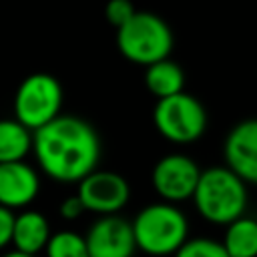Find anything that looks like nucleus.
Masks as SVG:
<instances>
[{"instance_id":"19","label":"nucleus","mask_w":257,"mask_h":257,"mask_svg":"<svg viewBox=\"0 0 257 257\" xmlns=\"http://www.w3.org/2000/svg\"><path fill=\"white\" fill-rule=\"evenodd\" d=\"M14 219H16V215L12 213V209L0 205V249H4L8 243H12Z\"/></svg>"},{"instance_id":"11","label":"nucleus","mask_w":257,"mask_h":257,"mask_svg":"<svg viewBox=\"0 0 257 257\" xmlns=\"http://www.w3.org/2000/svg\"><path fill=\"white\" fill-rule=\"evenodd\" d=\"M40 191L38 173L24 161L0 163V205L20 209L30 205Z\"/></svg>"},{"instance_id":"8","label":"nucleus","mask_w":257,"mask_h":257,"mask_svg":"<svg viewBox=\"0 0 257 257\" xmlns=\"http://www.w3.org/2000/svg\"><path fill=\"white\" fill-rule=\"evenodd\" d=\"M76 195L86 211L98 215H116L131 197L128 183L114 171H92L80 183Z\"/></svg>"},{"instance_id":"16","label":"nucleus","mask_w":257,"mask_h":257,"mask_svg":"<svg viewBox=\"0 0 257 257\" xmlns=\"http://www.w3.org/2000/svg\"><path fill=\"white\" fill-rule=\"evenodd\" d=\"M46 257H90L86 237L74 231H58L50 235L46 245Z\"/></svg>"},{"instance_id":"4","label":"nucleus","mask_w":257,"mask_h":257,"mask_svg":"<svg viewBox=\"0 0 257 257\" xmlns=\"http://www.w3.org/2000/svg\"><path fill=\"white\" fill-rule=\"evenodd\" d=\"M116 48L133 64H155L169 58L173 50L171 26L153 12L137 14L116 30Z\"/></svg>"},{"instance_id":"7","label":"nucleus","mask_w":257,"mask_h":257,"mask_svg":"<svg viewBox=\"0 0 257 257\" xmlns=\"http://www.w3.org/2000/svg\"><path fill=\"white\" fill-rule=\"evenodd\" d=\"M201 173L203 171L191 157L171 153L157 161L151 173V181L161 199H165L167 203H179L185 199H193Z\"/></svg>"},{"instance_id":"17","label":"nucleus","mask_w":257,"mask_h":257,"mask_svg":"<svg viewBox=\"0 0 257 257\" xmlns=\"http://www.w3.org/2000/svg\"><path fill=\"white\" fill-rule=\"evenodd\" d=\"M175 257H229L223 243L213 239H187L185 245L175 253Z\"/></svg>"},{"instance_id":"12","label":"nucleus","mask_w":257,"mask_h":257,"mask_svg":"<svg viewBox=\"0 0 257 257\" xmlns=\"http://www.w3.org/2000/svg\"><path fill=\"white\" fill-rule=\"evenodd\" d=\"M50 225L46 217L38 211H22L14 219V231H12V245L14 249L22 253L36 255L38 251L46 249L50 241Z\"/></svg>"},{"instance_id":"2","label":"nucleus","mask_w":257,"mask_h":257,"mask_svg":"<svg viewBox=\"0 0 257 257\" xmlns=\"http://www.w3.org/2000/svg\"><path fill=\"white\" fill-rule=\"evenodd\" d=\"M247 183L225 167L205 169L193 193V203L199 215L215 225H229L243 217L247 207Z\"/></svg>"},{"instance_id":"3","label":"nucleus","mask_w":257,"mask_h":257,"mask_svg":"<svg viewBox=\"0 0 257 257\" xmlns=\"http://www.w3.org/2000/svg\"><path fill=\"white\" fill-rule=\"evenodd\" d=\"M137 249L153 257L175 255L189 239V221L173 203H153L133 221Z\"/></svg>"},{"instance_id":"6","label":"nucleus","mask_w":257,"mask_h":257,"mask_svg":"<svg viewBox=\"0 0 257 257\" xmlns=\"http://www.w3.org/2000/svg\"><path fill=\"white\" fill-rule=\"evenodd\" d=\"M153 122L161 137L171 143L187 145L197 141L207 128L205 106L185 90L167 98H159L153 110Z\"/></svg>"},{"instance_id":"9","label":"nucleus","mask_w":257,"mask_h":257,"mask_svg":"<svg viewBox=\"0 0 257 257\" xmlns=\"http://www.w3.org/2000/svg\"><path fill=\"white\" fill-rule=\"evenodd\" d=\"M84 237L90 257H133L137 249L133 223L116 215L96 219Z\"/></svg>"},{"instance_id":"20","label":"nucleus","mask_w":257,"mask_h":257,"mask_svg":"<svg viewBox=\"0 0 257 257\" xmlns=\"http://www.w3.org/2000/svg\"><path fill=\"white\" fill-rule=\"evenodd\" d=\"M84 211H86V209H84V205H82V201H80V197H78V195L66 197V199L60 203V215H62L64 219H68V221H72V219L80 217Z\"/></svg>"},{"instance_id":"10","label":"nucleus","mask_w":257,"mask_h":257,"mask_svg":"<svg viewBox=\"0 0 257 257\" xmlns=\"http://www.w3.org/2000/svg\"><path fill=\"white\" fill-rule=\"evenodd\" d=\"M225 165L245 183L257 185V118L235 124L223 145Z\"/></svg>"},{"instance_id":"18","label":"nucleus","mask_w":257,"mask_h":257,"mask_svg":"<svg viewBox=\"0 0 257 257\" xmlns=\"http://www.w3.org/2000/svg\"><path fill=\"white\" fill-rule=\"evenodd\" d=\"M135 14H137V8L131 0H108L106 6H104V18L116 30L120 26H124Z\"/></svg>"},{"instance_id":"5","label":"nucleus","mask_w":257,"mask_h":257,"mask_svg":"<svg viewBox=\"0 0 257 257\" xmlns=\"http://www.w3.org/2000/svg\"><path fill=\"white\" fill-rule=\"evenodd\" d=\"M62 86L58 78L46 72L26 76L14 94V118H18L32 133L60 116Z\"/></svg>"},{"instance_id":"14","label":"nucleus","mask_w":257,"mask_h":257,"mask_svg":"<svg viewBox=\"0 0 257 257\" xmlns=\"http://www.w3.org/2000/svg\"><path fill=\"white\" fill-rule=\"evenodd\" d=\"M34 133L18 118H0V163L24 161L32 151Z\"/></svg>"},{"instance_id":"1","label":"nucleus","mask_w":257,"mask_h":257,"mask_svg":"<svg viewBox=\"0 0 257 257\" xmlns=\"http://www.w3.org/2000/svg\"><path fill=\"white\" fill-rule=\"evenodd\" d=\"M32 151L46 177L58 183H80L98 165L100 141L86 120L60 114L34 131Z\"/></svg>"},{"instance_id":"21","label":"nucleus","mask_w":257,"mask_h":257,"mask_svg":"<svg viewBox=\"0 0 257 257\" xmlns=\"http://www.w3.org/2000/svg\"><path fill=\"white\" fill-rule=\"evenodd\" d=\"M2 257H36V255H30V253H22V251L14 249V251H8V253H6V255H2Z\"/></svg>"},{"instance_id":"15","label":"nucleus","mask_w":257,"mask_h":257,"mask_svg":"<svg viewBox=\"0 0 257 257\" xmlns=\"http://www.w3.org/2000/svg\"><path fill=\"white\" fill-rule=\"evenodd\" d=\"M223 247L229 257H257V219L239 217L227 225Z\"/></svg>"},{"instance_id":"13","label":"nucleus","mask_w":257,"mask_h":257,"mask_svg":"<svg viewBox=\"0 0 257 257\" xmlns=\"http://www.w3.org/2000/svg\"><path fill=\"white\" fill-rule=\"evenodd\" d=\"M145 86L153 96H157V100L179 94L185 88V72L177 62H173L169 58L159 60V62L147 66Z\"/></svg>"}]
</instances>
